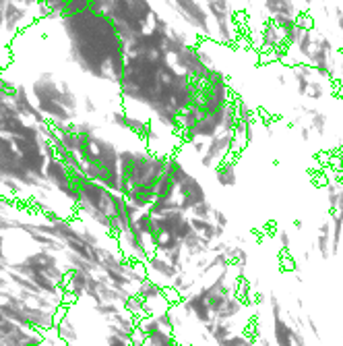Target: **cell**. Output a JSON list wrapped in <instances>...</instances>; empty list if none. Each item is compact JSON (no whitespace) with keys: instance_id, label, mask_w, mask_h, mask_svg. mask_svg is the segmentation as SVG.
Segmentation results:
<instances>
[{"instance_id":"7","label":"cell","mask_w":343,"mask_h":346,"mask_svg":"<svg viewBox=\"0 0 343 346\" xmlns=\"http://www.w3.org/2000/svg\"><path fill=\"white\" fill-rule=\"evenodd\" d=\"M252 344H255V338L250 336V332H234L219 346H252Z\"/></svg>"},{"instance_id":"6","label":"cell","mask_w":343,"mask_h":346,"mask_svg":"<svg viewBox=\"0 0 343 346\" xmlns=\"http://www.w3.org/2000/svg\"><path fill=\"white\" fill-rule=\"evenodd\" d=\"M215 176H217V183L221 187H234L236 181H238V176H236V166L231 164V162H224V164H219L215 168Z\"/></svg>"},{"instance_id":"9","label":"cell","mask_w":343,"mask_h":346,"mask_svg":"<svg viewBox=\"0 0 343 346\" xmlns=\"http://www.w3.org/2000/svg\"><path fill=\"white\" fill-rule=\"evenodd\" d=\"M215 212V207L211 205V201H203V203H199L197 207H193V212H190V216H195V218H205V220H211V216H213Z\"/></svg>"},{"instance_id":"8","label":"cell","mask_w":343,"mask_h":346,"mask_svg":"<svg viewBox=\"0 0 343 346\" xmlns=\"http://www.w3.org/2000/svg\"><path fill=\"white\" fill-rule=\"evenodd\" d=\"M316 253L322 257V259H329L333 255V247H331V234H318L316 236Z\"/></svg>"},{"instance_id":"1","label":"cell","mask_w":343,"mask_h":346,"mask_svg":"<svg viewBox=\"0 0 343 346\" xmlns=\"http://www.w3.org/2000/svg\"><path fill=\"white\" fill-rule=\"evenodd\" d=\"M155 226H157V232H164V234H172L180 239L184 243L186 236L193 232V224H190V216L184 214V212H166L155 218Z\"/></svg>"},{"instance_id":"3","label":"cell","mask_w":343,"mask_h":346,"mask_svg":"<svg viewBox=\"0 0 343 346\" xmlns=\"http://www.w3.org/2000/svg\"><path fill=\"white\" fill-rule=\"evenodd\" d=\"M143 268H145V272H147V278L159 282L161 286H164V288H170L172 280H174L176 276H178V272H180L176 265H172V263L166 259V257L159 255V253L149 255L147 261L143 263Z\"/></svg>"},{"instance_id":"11","label":"cell","mask_w":343,"mask_h":346,"mask_svg":"<svg viewBox=\"0 0 343 346\" xmlns=\"http://www.w3.org/2000/svg\"><path fill=\"white\" fill-rule=\"evenodd\" d=\"M304 323H306V328H308V332L314 336L316 340H320V332H318V325H316V321H314V317H312V315H304Z\"/></svg>"},{"instance_id":"17","label":"cell","mask_w":343,"mask_h":346,"mask_svg":"<svg viewBox=\"0 0 343 346\" xmlns=\"http://www.w3.org/2000/svg\"><path fill=\"white\" fill-rule=\"evenodd\" d=\"M252 346H258V344H257V342H255V344H252Z\"/></svg>"},{"instance_id":"2","label":"cell","mask_w":343,"mask_h":346,"mask_svg":"<svg viewBox=\"0 0 343 346\" xmlns=\"http://www.w3.org/2000/svg\"><path fill=\"white\" fill-rule=\"evenodd\" d=\"M176 199L180 203V212H184V214L190 216L193 207L207 201V191H205V187L199 183L197 176L188 174L186 179L178 185V197H176Z\"/></svg>"},{"instance_id":"14","label":"cell","mask_w":343,"mask_h":346,"mask_svg":"<svg viewBox=\"0 0 343 346\" xmlns=\"http://www.w3.org/2000/svg\"><path fill=\"white\" fill-rule=\"evenodd\" d=\"M255 342H257L258 346H275V342L271 340V338H267V336H263V334H260L258 338H255Z\"/></svg>"},{"instance_id":"15","label":"cell","mask_w":343,"mask_h":346,"mask_svg":"<svg viewBox=\"0 0 343 346\" xmlns=\"http://www.w3.org/2000/svg\"><path fill=\"white\" fill-rule=\"evenodd\" d=\"M252 296H255V299H252V303H257V305H263V303H267V296H265L263 292H255Z\"/></svg>"},{"instance_id":"10","label":"cell","mask_w":343,"mask_h":346,"mask_svg":"<svg viewBox=\"0 0 343 346\" xmlns=\"http://www.w3.org/2000/svg\"><path fill=\"white\" fill-rule=\"evenodd\" d=\"M151 317H155V321L161 325V328L166 330H172L174 332V311H172V307L164 313H157V315H151Z\"/></svg>"},{"instance_id":"12","label":"cell","mask_w":343,"mask_h":346,"mask_svg":"<svg viewBox=\"0 0 343 346\" xmlns=\"http://www.w3.org/2000/svg\"><path fill=\"white\" fill-rule=\"evenodd\" d=\"M211 220H213L217 226H221V228H228V224H229L226 212H221V210H215L213 216H211Z\"/></svg>"},{"instance_id":"16","label":"cell","mask_w":343,"mask_h":346,"mask_svg":"<svg viewBox=\"0 0 343 346\" xmlns=\"http://www.w3.org/2000/svg\"><path fill=\"white\" fill-rule=\"evenodd\" d=\"M291 224H294V228H296V230H302V226H304V222H302L300 218H296V220L291 222Z\"/></svg>"},{"instance_id":"5","label":"cell","mask_w":343,"mask_h":346,"mask_svg":"<svg viewBox=\"0 0 343 346\" xmlns=\"http://www.w3.org/2000/svg\"><path fill=\"white\" fill-rule=\"evenodd\" d=\"M137 294L147 303V301H155V299H159V296H164V294H166V288H164V286H161L159 282L151 280V278H145L143 282L139 284Z\"/></svg>"},{"instance_id":"4","label":"cell","mask_w":343,"mask_h":346,"mask_svg":"<svg viewBox=\"0 0 343 346\" xmlns=\"http://www.w3.org/2000/svg\"><path fill=\"white\" fill-rule=\"evenodd\" d=\"M271 321H273V342L275 346H296L294 344V328L291 323L287 321L286 313H279V315H271Z\"/></svg>"},{"instance_id":"13","label":"cell","mask_w":343,"mask_h":346,"mask_svg":"<svg viewBox=\"0 0 343 346\" xmlns=\"http://www.w3.org/2000/svg\"><path fill=\"white\" fill-rule=\"evenodd\" d=\"M277 239H279V243H281L284 249H289V247H291V239H289V232L287 230H279L277 232Z\"/></svg>"}]
</instances>
